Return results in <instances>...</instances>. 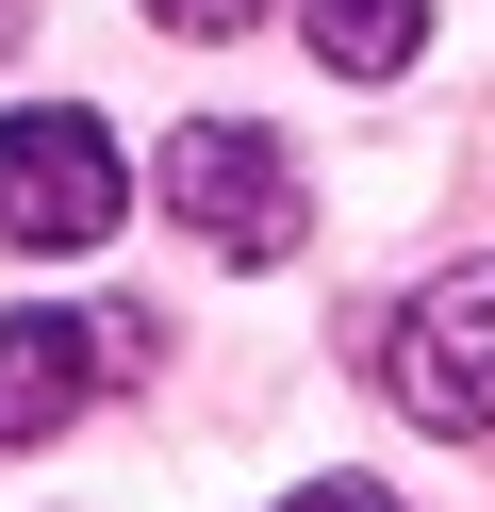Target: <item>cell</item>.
<instances>
[{
    "mask_svg": "<svg viewBox=\"0 0 495 512\" xmlns=\"http://www.w3.org/2000/svg\"><path fill=\"white\" fill-rule=\"evenodd\" d=\"M149 17H165V34H248L264 0H149Z\"/></svg>",
    "mask_w": 495,
    "mask_h": 512,
    "instance_id": "6",
    "label": "cell"
},
{
    "mask_svg": "<svg viewBox=\"0 0 495 512\" xmlns=\"http://www.w3.org/2000/svg\"><path fill=\"white\" fill-rule=\"evenodd\" d=\"M165 215L198 248H231V265H281L297 248V149L248 133V116H198V133H165Z\"/></svg>",
    "mask_w": 495,
    "mask_h": 512,
    "instance_id": "1",
    "label": "cell"
},
{
    "mask_svg": "<svg viewBox=\"0 0 495 512\" xmlns=\"http://www.w3.org/2000/svg\"><path fill=\"white\" fill-rule=\"evenodd\" d=\"M132 364H149V314H66V298L0 314V446H50L66 413H83L99 380H132Z\"/></svg>",
    "mask_w": 495,
    "mask_h": 512,
    "instance_id": "4",
    "label": "cell"
},
{
    "mask_svg": "<svg viewBox=\"0 0 495 512\" xmlns=\"http://www.w3.org/2000/svg\"><path fill=\"white\" fill-rule=\"evenodd\" d=\"M17 34H33V0H0V50H17Z\"/></svg>",
    "mask_w": 495,
    "mask_h": 512,
    "instance_id": "8",
    "label": "cell"
},
{
    "mask_svg": "<svg viewBox=\"0 0 495 512\" xmlns=\"http://www.w3.org/2000/svg\"><path fill=\"white\" fill-rule=\"evenodd\" d=\"M314 50H330L347 83H396V67L429 50V0H314Z\"/></svg>",
    "mask_w": 495,
    "mask_h": 512,
    "instance_id": "5",
    "label": "cell"
},
{
    "mask_svg": "<svg viewBox=\"0 0 495 512\" xmlns=\"http://www.w3.org/2000/svg\"><path fill=\"white\" fill-rule=\"evenodd\" d=\"M380 380L413 430H495V265H446L413 314L380 331Z\"/></svg>",
    "mask_w": 495,
    "mask_h": 512,
    "instance_id": "3",
    "label": "cell"
},
{
    "mask_svg": "<svg viewBox=\"0 0 495 512\" xmlns=\"http://www.w3.org/2000/svg\"><path fill=\"white\" fill-rule=\"evenodd\" d=\"M116 215H132V166H116V133H99L83 100L0 116V232L17 248H99Z\"/></svg>",
    "mask_w": 495,
    "mask_h": 512,
    "instance_id": "2",
    "label": "cell"
},
{
    "mask_svg": "<svg viewBox=\"0 0 495 512\" xmlns=\"http://www.w3.org/2000/svg\"><path fill=\"white\" fill-rule=\"evenodd\" d=\"M281 512H396L380 479H314V496H281Z\"/></svg>",
    "mask_w": 495,
    "mask_h": 512,
    "instance_id": "7",
    "label": "cell"
}]
</instances>
